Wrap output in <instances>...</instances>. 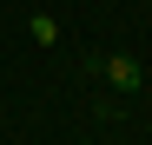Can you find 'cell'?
Segmentation results:
<instances>
[{"label": "cell", "instance_id": "6da1fadb", "mask_svg": "<svg viewBox=\"0 0 152 145\" xmlns=\"http://www.w3.org/2000/svg\"><path fill=\"white\" fill-rule=\"evenodd\" d=\"M99 72L113 79V92H139V86H145V66H139L132 53H106V59H99Z\"/></svg>", "mask_w": 152, "mask_h": 145}, {"label": "cell", "instance_id": "7a4b0ae2", "mask_svg": "<svg viewBox=\"0 0 152 145\" xmlns=\"http://www.w3.org/2000/svg\"><path fill=\"white\" fill-rule=\"evenodd\" d=\"M27 33H33V46H53V40H60V27H53V13H33V20H27Z\"/></svg>", "mask_w": 152, "mask_h": 145}]
</instances>
